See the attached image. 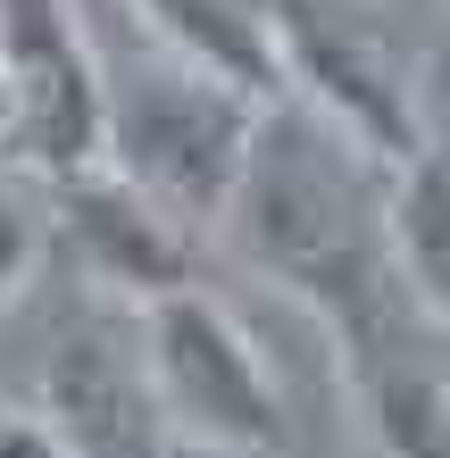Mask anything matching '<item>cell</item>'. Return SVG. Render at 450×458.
Here are the masks:
<instances>
[{"label":"cell","mask_w":450,"mask_h":458,"mask_svg":"<svg viewBox=\"0 0 450 458\" xmlns=\"http://www.w3.org/2000/svg\"><path fill=\"white\" fill-rule=\"evenodd\" d=\"M384 167L359 158L334 125H317L293 100H267L242 158V183L225 200V242L267 276L284 301H301L342 367L367 350L426 334L384 233Z\"/></svg>","instance_id":"1"},{"label":"cell","mask_w":450,"mask_h":458,"mask_svg":"<svg viewBox=\"0 0 450 458\" xmlns=\"http://www.w3.org/2000/svg\"><path fill=\"white\" fill-rule=\"evenodd\" d=\"M100 92H109V167L134 192H150L175 225L217 233L267 100L217 84L208 67L158 50L150 34L134 67L117 50H100Z\"/></svg>","instance_id":"2"},{"label":"cell","mask_w":450,"mask_h":458,"mask_svg":"<svg viewBox=\"0 0 450 458\" xmlns=\"http://www.w3.org/2000/svg\"><path fill=\"white\" fill-rule=\"evenodd\" d=\"M134 350H142V384H150L167 442L284 458L293 417H284L267 350H259V334L242 326L233 301H217L208 284H183L167 301L134 309Z\"/></svg>","instance_id":"3"},{"label":"cell","mask_w":450,"mask_h":458,"mask_svg":"<svg viewBox=\"0 0 450 458\" xmlns=\"http://www.w3.org/2000/svg\"><path fill=\"white\" fill-rule=\"evenodd\" d=\"M267 42H276L284 100L309 109L317 125H334L384 175H401L434 142L426 92H417V59L376 17H359L351 0H267Z\"/></svg>","instance_id":"4"},{"label":"cell","mask_w":450,"mask_h":458,"mask_svg":"<svg viewBox=\"0 0 450 458\" xmlns=\"http://www.w3.org/2000/svg\"><path fill=\"white\" fill-rule=\"evenodd\" d=\"M0 167L34 183L109 167L100 42L75 0H0Z\"/></svg>","instance_id":"5"},{"label":"cell","mask_w":450,"mask_h":458,"mask_svg":"<svg viewBox=\"0 0 450 458\" xmlns=\"http://www.w3.org/2000/svg\"><path fill=\"white\" fill-rule=\"evenodd\" d=\"M50 192V242L75 259V276L92 284V301L109 309H150L167 292L200 284V233L175 225L150 192H134L117 167H84Z\"/></svg>","instance_id":"6"},{"label":"cell","mask_w":450,"mask_h":458,"mask_svg":"<svg viewBox=\"0 0 450 458\" xmlns=\"http://www.w3.org/2000/svg\"><path fill=\"white\" fill-rule=\"evenodd\" d=\"M34 409L50 417V434L75 458H167V425L150 409L142 350H134V309L100 301L75 326H59Z\"/></svg>","instance_id":"7"},{"label":"cell","mask_w":450,"mask_h":458,"mask_svg":"<svg viewBox=\"0 0 450 458\" xmlns=\"http://www.w3.org/2000/svg\"><path fill=\"white\" fill-rule=\"evenodd\" d=\"M342 384L376 458H450V367L426 350V334L351 359Z\"/></svg>","instance_id":"8"},{"label":"cell","mask_w":450,"mask_h":458,"mask_svg":"<svg viewBox=\"0 0 450 458\" xmlns=\"http://www.w3.org/2000/svg\"><path fill=\"white\" fill-rule=\"evenodd\" d=\"M134 17L158 50L208 67L217 84L250 92V100H284L276 42H267V0H134Z\"/></svg>","instance_id":"9"},{"label":"cell","mask_w":450,"mask_h":458,"mask_svg":"<svg viewBox=\"0 0 450 458\" xmlns=\"http://www.w3.org/2000/svg\"><path fill=\"white\" fill-rule=\"evenodd\" d=\"M384 233L409 301L426 326H450V150L426 142L401 175L384 183Z\"/></svg>","instance_id":"10"},{"label":"cell","mask_w":450,"mask_h":458,"mask_svg":"<svg viewBox=\"0 0 450 458\" xmlns=\"http://www.w3.org/2000/svg\"><path fill=\"white\" fill-rule=\"evenodd\" d=\"M42 250H50V192L34 175L0 167V301L42 267Z\"/></svg>","instance_id":"11"},{"label":"cell","mask_w":450,"mask_h":458,"mask_svg":"<svg viewBox=\"0 0 450 458\" xmlns=\"http://www.w3.org/2000/svg\"><path fill=\"white\" fill-rule=\"evenodd\" d=\"M0 458H75L42 409H0Z\"/></svg>","instance_id":"12"},{"label":"cell","mask_w":450,"mask_h":458,"mask_svg":"<svg viewBox=\"0 0 450 458\" xmlns=\"http://www.w3.org/2000/svg\"><path fill=\"white\" fill-rule=\"evenodd\" d=\"M167 458H233V450H200V442H167Z\"/></svg>","instance_id":"13"}]
</instances>
